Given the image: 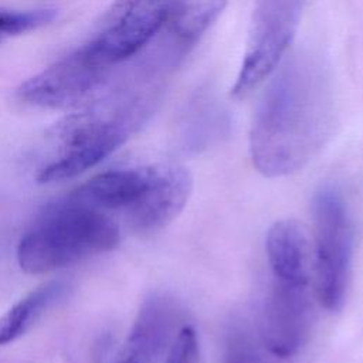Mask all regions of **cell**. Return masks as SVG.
I'll return each mask as SVG.
<instances>
[{
  "mask_svg": "<svg viewBox=\"0 0 363 363\" xmlns=\"http://www.w3.org/2000/svg\"><path fill=\"white\" fill-rule=\"evenodd\" d=\"M169 363H199V343L191 326L184 325L174 342Z\"/></svg>",
  "mask_w": 363,
  "mask_h": 363,
  "instance_id": "obj_16",
  "label": "cell"
},
{
  "mask_svg": "<svg viewBox=\"0 0 363 363\" xmlns=\"http://www.w3.org/2000/svg\"><path fill=\"white\" fill-rule=\"evenodd\" d=\"M162 89L116 84L54 129L57 149L37 182L60 183L85 173L138 132L155 112Z\"/></svg>",
  "mask_w": 363,
  "mask_h": 363,
  "instance_id": "obj_2",
  "label": "cell"
},
{
  "mask_svg": "<svg viewBox=\"0 0 363 363\" xmlns=\"http://www.w3.org/2000/svg\"><path fill=\"white\" fill-rule=\"evenodd\" d=\"M55 17V9L11 10L0 7V43L44 27L50 24Z\"/></svg>",
  "mask_w": 363,
  "mask_h": 363,
  "instance_id": "obj_14",
  "label": "cell"
},
{
  "mask_svg": "<svg viewBox=\"0 0 363 363\" xmlns=\"http://www.w3.org/2000/svg\"><path fill=\"white\" fill-rule=\"evenodd\" d=\"M224 132L223 112L214 106H199L190 122L186 121L183 129V146L187 150H201L218 139Z\"/></svg>",
  "mask_w": 363,
  "mask_h": 363,
  "instance_id": "obj_13",
  "label": "cell"
},
{
  "mask_svg": "<svg viewBox=\"0 0 363 363\" xmlns=\"http://www.w3.org/2000/svg\"><path fill=\"white\" fill-rule=\"evenodd\" d=\"M274 72L250 132L251 160L267 177L302 169L322 149L333 122L332 84L319 57L299 51Z\"/></svg>",
  "mask_w": 363,
  "mask_h": 363,
  "instance_id": "obj_1",
  "label": "cell"
},
{
  "mask_svg": "<svg viewBox=\"0 0 363 363\" xmlns=\"http://www.w3.org/2000/svg\"><path fill=\"white\" fill-rule=\"evenodd\" d=\"M313 217L318 298L328 311H339L350 277L353 231L347 207L337 189L325 186L316 193Z\"/></svg>",
  "mask_w": 363,
  "mask_h": 363,
  "instance_id": "obj_5",
  "label": "cell"
},
{
  "mask_svg": "<svg viewBox=\"0 0 363 363\" xmlns=\"http://www.w3.org/2000/svg\"><path fill=\"white\" fill-rule=\"evenodd\" d=\"M224 363H264L252 335L240 325H231L224 339Z\"/></svg>",
  "mask_w": 363,
  "mask_h": 363,
  "instance_id": "obj_15",
  "label": "cell"
},
{
  "mask_svg": "<svg viewBox=\"0 0 363 363\" xmlns=\"http://www.w3.org/2000/svg\"><path fill=\"white\" fill-rule=\"evenodd\" d=\"M265 247L272 278L311 279L309 240L299 223L295 220L277 221L267 234Z\"/></svg>",
  "mask_w": 363,
  "mask_h": 363,
  "instance_id": "obj_11",
  "label": "cell"
},
{
  "mask_svg": "<svg viewBox=\"0 0 363 363\" xmlns=\"http://www.w3.org/2000/svg\"><path fill=\"white\" fill-rule=\"evenodd\" d=\"M119 240L113 218L69 196L40 214L20 238L16 255L24 272L40 275L108 252Z\"/></svg>",
  "mask_w": 363,
  "mask_h": 363,
  "instance_id": "obj_3",
  "label": "cell"
},
{
  "mask_svg": "<svg viewBox=\"0 0 363 363\" xmlns=\"http://www.w3.org/2000/svg\"><path fill=\"white\" fill-rule=\"evenodd\" d=\"M157 166L113 169L88 179L69 196L96 207L123 211L125 216L143 199L156 174Z\"/></svg>",
  "mask_w": 363,
  "mask_h": 363,
  "instance_id": "obj_10",
  "label": "cell"
},
{
  "mask_svg": "<svg viewBox=\"0 0 363 363\" xmlns=\"http://www.w3.org/2000/svg\"><path fill=\"white\" fill-rule=\"evenodd\" d=\"M303 0H257L244 60L231 89L248 95L279 65L298 27Z\"/></svg>",
  "mask_w": 363,
  "mask_h": 363,
  "instance_id": "obj_6",
  "label": "cell"
},
{
  "mask_svg": "<svg viewBox=\"0 0 363 363\" xmlns=\"http://www.w3.org/2000/svg\"><path fill=\"white\" fill-rule=\"evenodd\" d=\"M179 0H113L88 40L71 54L106 91L125 64L162 31Z\"/></svg>",
  "mask_w": 363,
  "mask_h": 363,
  "instance_id": "obj_4",
  "label": "cell"
},
{
  "mask_svg": "<svg viewBox=\"0 0 363 363\" xmlns=\"http://www.w3.org/2000/svg\"><path fill=\"white\" fill-rule=\"evenodd\" d=\"M67 291L68 284L55 279L40 285L14 303L0 318V346L9 345L26 335Z\"/></svg>",
  "mask_w": 363,
  "mask_h": 363,
  "instance_id": "obj_12",
  "label": "cell"
},
{
  "mask_svg": "<svg viewBox=\"0 0 363 363\" xmlns=\"http://www.w3.org/2000/svg\"><path fill=\"white\" fill-rule=\"evenodd\" d=\"M183 326L182 309L173 298L164 294L149 295L113 363H169Z\"/></svg>",
  "mask_w": 363,
  "mask_h": 363,
  "instance_id": "obj_8",
  "label": "cell"
},
{
  "mask_svg": "<svg viewBox=\"0 0 363 363\" xmlns=\"http://www.w3.org/2000/svg\"><path fill=\"white\" fill-rule=\"evenodd\" d=\"M190 191L191 177L184 167L157 166L147 193L125 217L139 233L157 231L183 210Z\"/></svg>",
  "mask_w": 363,
  "mask_h": 363,
  "instance_id": "obj_9",
  "label": "cell"
},
{
  "mask_svg": "<svg viewBox=\"0 0 363 363\" xmlns=\"http://www.w3.org/2000/svg\"><path fill=\"white\" fill-rule=\"evenodd\" d=\"M312 323L309 281L272 278L262 319V345L278 357H291L305 345Z\"/></svg>",
  "mask_w": 363,
  "mask_h": 363,
  "instance_id": "obj_7",
  "label": "cell"
}]
</instances>
